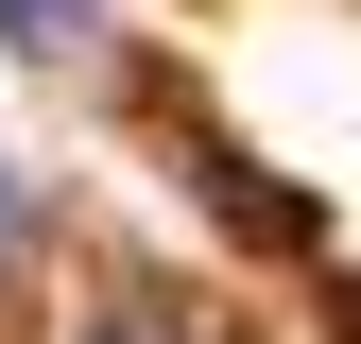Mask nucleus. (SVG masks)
Masks as SVG:
<instances>
[{"label":"nucleus","instance_id":"1","mask_svg":"<svg viewBox=\"0 0 361 344\" xmlns=\"http://www.w3.org/2000/svg\"><path fill=\"white\" fill-rule=\"evenodd\" d=\"M69 344H190V327H172V310H86Z\"/></svg>","mask_w":361,"mask_h":344},{"label":"nucleus","instance_id":"2","mask_svg":"<svg viewBox=\"0 0 361 344\" xmlns=\"http://www.w3.org/2000/svg\"><path fill=\"white\" fill-rule=\"evenodd\" d=\"M0 241H18V190H0Z\"/></svg>","mask_w":361,"mask_h":344}]
</instances>
